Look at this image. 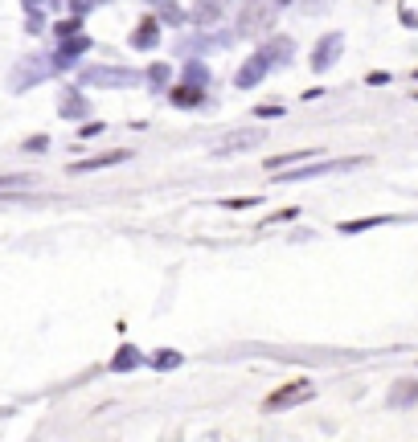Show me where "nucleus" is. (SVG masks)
<instances>
[{
	"instance_id": "f257e3e1",
	"label": "nucleus",
	"mask_w": 418,
	"mask_h": 442,
	"mask_svg": "<svg viewBox=\"0 0 418 442\" xmlns=\"http://www.w3.org/2000/svg\"><path fill=\"white\" fill-rule=\"evenodd\" d=\"M300 397H308V385H291V393H279V397H271L267 406H271V409H279V406H287V401H300Z\"/></svg>"
}]
</instances>
